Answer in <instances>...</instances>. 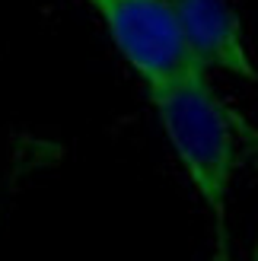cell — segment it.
I'll list each match as a JSON object with an SVG mask.
<instances>
[{
	"mask_svg": "<svg viewBox=\"0 0 258 261\" xmlns=\"http://www.w3.org/2000/svg\"><path fill=\"white\" fill-rule=\"evenodd\" d=\"M150 106L191 188L223 229L226 198L242 163L246 137H258L242 115L226 106L204 67H191L166 83L147 86Z\"/></svg>",
	"mask_w": 258,
	"mask_h": 261,
	"instance_id": "obj_1",
	"label": "cell"
},
{
	"mask_svg": "<svg viewBox=\"0 0 258 261\" xmlns=\"http://www.w3.org/2000/svg\"><path fill=\"white\" fill-rule=\"evenodd\" d=\"M102 19L112 45L147 86L198 67L178 32L169 0H86Z\"/></svg>",
	"mask_w": 258,
	"mask_h": 261,
	"instance_id": "obj_2",
	"label": "cell"
},
{
	"mask_svg": "<svg viewBox=\"0 0 258 261\" xmlns=\"http://www.w3.org/2000/svg\"><path fill=\"white\" fill-rule=\"evenodd\" d=\"M188 55L204 70H223L236 80H258L239 13L229 0H169Z\"/></svg>",
	"mask_w": 258,
	"mask_h": 261,
	"instance_id": "obj_3",
	"label": "cell"
},
{
	"mask_svg": "<svg viewBox=\"0 0 258 261\" xmlns=\"http://www.w3.org/2000/svg\"><path fill=\"white\" fill-rule=\"evenodd\" d=\"M252 261H258V239H255V255H252Z\"/></svg>",
	"mask_w": 258,
	"mask_h": 261,
	"instance_id": "obj_4",
	"label": "cell"
},
{
	"mask_svg": "<svg viewBox=\"0 0 258 261\" xmlns=\"http://www.w3.org/2000/svg\"><path fill=\"white\" fill-rule=\"evenodd\" d=\"M220 261H226V252H223V255H220Z\"/></svg>",
	"mask_w": 258,
	"mask_h": 261,
	"instance_id": "obj_5",
	"label": "cell"
}]
</instances>
